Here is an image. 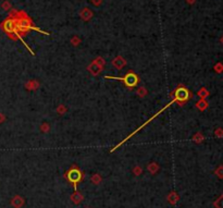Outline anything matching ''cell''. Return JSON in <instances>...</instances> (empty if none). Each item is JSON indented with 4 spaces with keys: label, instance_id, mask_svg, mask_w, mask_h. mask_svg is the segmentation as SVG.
<instances>
[{
    "label": "cell",
    "instance_id": "cell-2",
    "mask_svg": "<svg viewBox=\"0 0 223 208\" xmlns=\"http://www.w3.org/2000/svg\"><path fill=\"white\" fill-rule=\"evenodd\" d=\"M190 97V94L188 92L187 88H185L183 86H179L176 88V91L174 92V99L179 101V103H185L187 101Z\"/></svg>",
    "mask_w": 223,
    "mask_h": 208
},
{
    "label": "cell",
    "instance_id": "cell-7",
    "mask_svg": "<svg viewBox=\"0 0 223 208\" xmlns=\"http://www.w3.org/2000/svg\"><path fill=\"white\" fill-rule=\"evenodd\" d=\"M215 70H217V72H222V71H223V65L222 64H218L217 67H215Z\"/></svg>",
    "mask_w": 223,
    "mask_h": 208
},
{
    "label": "cell",
    "instance_id": "cell-1",
    "mask_svg": "<svg viewBox=\"0 0 223 208\" xmlns=\"http://www.w3.org/2000/svg\"><path fill=\"white\" fill-rule=\"evenodd\" d=\"M106 78H112V80H119V81H123L124 84L128 87H135L138 83V78L134 73H128L124 78H114V76H106Z\"/></svg>",
    "mask_w": 223,
    "mask_h": 208
},
{
    "label": "cell",
    "instance_id": "cell-5",
    "mask_svg": "<svg viewBox=\"0 0 223 208\" xmlns=\"http://www.w3.org/2000/svg\"><path fill=\"white\" fill-rule=\"evenodd\" d=\"M215 208H223V195H221L220 197L218 198L215 202Z\"/></svg>",
    "mask_w": 223,
    "mask_h": 208
},
{
    "label": "cell",
    "instance_id": "cell-4",
    "mask_svg": "<svg viewBox=\"0 0 223 208\" xmlns=\"http://www.w3.org/2000/svg\"><path fill=\"white\" fill-rule=\"evenodd\" d=\"M3 28L7 33H14L15 32V28H16V23L14 20L12 19H9L3 23Z\"/></svg>",
    "mask_w": 223,
    "mask_h": 208
},
{
    "label": "cell",
    "instance_id": "cell-6",
    "mask_svg": "<svg viewBox=\"0 0 223 208\" xmlns=\"http://www.w3.org/2000/svg\"><path fill=\"white\" fill-rule=\"evenodd\" d=\"M215 174H217L220 179H223V167L218 168L217 170H215Z\"/></svg>",
    "mask_w": 223,
    "mask_h": 208
},
{
    "label": "cell",
    "instance_id": "cell-3",
    "mask_svg": "<svg viewBox=\"0 0 223 208\" xmlns=\"http://www.w3.org/2000/svg\"><path fill=\"white\" fill-rule=\"evenodd\" d=\"M66 178H68L69 181L74 185V189H75V191H76V184L82 180L81 171H79V169H76V168H72V169H70V170L66 172Z\"/></svg>",
    "mask_w": 223,
    "mask_h": 208
}]
</instances>
